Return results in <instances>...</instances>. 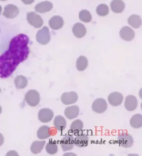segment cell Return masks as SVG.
<instances>
[{
	"label": "cell",
	"instance_id": "cell-1",
	"mask_svg": "<svg viewBox=\"0 0 142 156\" xmlns=\"http://www.w3.org/2000/svg\"><path fill=\"white\" fill-rule=\"evenodd\" d=\"M29 39L26 35L20 34L12 38L9 48L0 55V78H8L17 66L27 59L29 54Z\"/></svg>",
	"mask_w": 142,
	"mask_h": 156
},
{
	"label": "cell",
	"instance_id": "cell-2",
	"mask_svg": "<svg viewBox=\"0 0 142 156\" xmlns=\"http://www.w3.org/2000/svg\"><path fill=\"white\" fill-rule=\"evenodd\" d=\"M51 40V35L49 29L45 26L38 30L36 34V40L40 44L46 45L49 43Z\"/></svg>",
	"mask_w": 142,
	"mask_h": 156
},
{
	"label": "cell",
	"instance_id": "cell-3",
	"mask_svg": "<svg viewBox=\"0 0 142 156\" xmlns=\"http://www.w3.org/2000/svg\"><path fill=\"white\" fill-rule=\"evenodd\" d=\"M26 102L31 107H36L40 101V95L37 91L31 90L28 91L25 95Z\"/></svg>",
	"mask_w": 142,
	"mask_h": 156
},
{
	"label": "cell",
	"instance_id": "cell-4",
	"mask_svg": "<svg viewBox=\"0 0 142 156\" xmlns=\"http://www.w3.org/2000/svg\"><path fill=\"white\" fill-rule=\"evenodd\" d=\"M27 20L30 25L36 28L41 27L43 24V20L42 17L34 12L28 13Z\"/></svg>",
	"mask_w": 142,
	"mask_h": 156
},
{
	"label": "cell",
	"instance_id": "cell-5",
	"mask_svg": "<svg viewBox=\"0 0 142 156\" xmlns=\"http://www.w3.org/2000/svg\"><path fill=\"white\" fill-rule=\"evenodd\" d=\"M118 141L119 146L126 148L131 147L134 144V140L132 135L128 133H123L120 134L118 136Z\"/></svg>",
	"mask_w": 142,
	"mask_h": 156
},
{
	"label": "cell",
	"instance_id": "cell-6",
	"mask_svg": "<svg viewBox=\"0 0 142 156\" xmlns=\"http://www.w3.org/2000/svg\"><path fill=\"white\" fill-rule=\"evenodd\" d=\"M108 104L106 101L102 98H99L94 100L92 104V109L96 113L101 114L106 111Z\"/></svg>",
	"mask_w": 142,
	"mask_h": 156
},
{
	"label": "cell",
	"instance_id": "cell-7",
	"mask_svg": "<svg viewBox=\"0 0 142 156\" xmlns=\"http://www.w3.org/2000/svg\"><path fill=\"white\" fill-rule=\"evenodd\" d=\"M19 8L14 4H8L4 8L3 15L6 18L13 19L19 15Z\"/></svg>",
	"mask_w": 142,
	"mask_h": 156
},
{
	"label": "cell",
	"instance_id": "cell-8",
	"mask_svg": "<svg viewBox=\"0 0 142 156\" xmlns=\"http://www.w3.org/2000/svg\"><path fill=\"white\" fill-rule=\"evenodd\" d=\"M78 96L76 92L71 91L69 92H64L62 94L61 97V101L66 105L74 104L78 100Z\"/></svg>",
	"mask_w": 142,
	"mask_h": 156
},
{
	"label": "cell",
	"instance_id": "cell-9",
	"mask_svg": "<svg viewBox=\"0 0 142 156\" xmlns=\"http://www.w3.org/2000/svg\"><path fill=\"white\" fill-rule=\"evenodd\" d=\"M54 113L53 111L49 108H43L38 112V119L41 122H49L53 119Z\"/></svg>",
	"mask_w": 142,
	"mask_h": 156
},
{
	"label": "cell",
	"instance_id": "cell-10",
	"mask_svg": "<svg viewBox=\"0 0 142 156\" xmlns=\"http://www.w3.org/2000/svg\"><path fill=\"white\" fill-rule=\"evenodd\" d=\"M74 138L72 135L64 136L60 142V145L64 151L72 150L74 146Z\"/></svg>",
	"mask_w": 142,
	"mask_h": 156
},
{
	"label": "cell",
	"instance_id": "cell-11",
	"mask_svg": "<svg viewBox=\"0 0 142 156\" xmlns=\"http://www.w3.org/2000/svg\"><path fill=\"white\" fill-rule=\"evenodd\" d=\"M108 101L111 105L117 107L123 103V97L122 94L118 92H113L110 93L108 96Z\"/></svg>",
	"mask_w": 142,
	"mask_h": 156
},
{
	"label": "cell",
	"instance_id": "cell-12",
	"mask_svg": "<svg viewBox=\"0 0 142 156\" xmlns=\"http://www.w3.org/2000/svg\"><path fill=\"white\" fill-rule=\"evenodd\" d=\"M120 36L123 40L126 41H131L135 36V33L131 28L125 26L121 28L120 33Z\"/></svg>",
	"mask_w": 142,
	"mask_h": 156
},
{
	"label": "cell",
	"instance_id": "cell-13",
	"mask_svg": "<svg viewBox=\"0 0 142 156\" xmlns=\"http://www.w3.org/2000/svg\"><path fill=\"white\" fill-rule=\"evenodd\" d=\"M124 105L128 111L133 112L136 109L138 106L137 100L134 95H128L126 98Z\"/></svg>",
	"mask_w": 142,
	"mask_h": 156
},
{
	"label": "cell",
	"instance_id": "cell-14",
	"mask_svg": "<svg viewBox=\"0 0 142 156\" xmlns=\"http://www.w3.org/2000/svg\"><path fill=\"white\" fill-rule=\"evenodd\" d=\"M64 21L59 16H54L49 20L50 27L54 30H59L64 26Z\"/></svg>",
	"mask_w": 142,
	"mask_h": 156
},
{
	"label": "cell",
	"instance_id": "cell-15",
	"mask_svg": "<svg viewBox=\"0 0 142 156\" xmlns=\"http://www.w3.org/2000/svg\"><path fill=\"white\" fill-rule=\"evenodd\" d=\"M53 8V4L49 1H44L40 2L36 5L35 10L37 12L44 13L49 12Z\"/></svg>",
	"mask_w": 142,
	"mask_h": 156
},
{
	"label": "cell",
	"instance_id": "cell-16",
	"mask_svg": "<svg viewBox=\"0 0 142 156\" xmlns=\"http://www.w3.org/2000/svg\"><path fill=\"white\" fill-rule=\"evenodd\" d=\"M64 115L69 119H73L78 116L79 108L77 105H72L66 108L64 110Z\"/></svg>",
	"mask_w": 142,
	"mask_h": 156
},
{
	"label": "cell",
	"instance_id": "cell-17",
	"mask_svg": "<svg viewBox=\"0 0 142 156\" xmlns=\"http://www.w3.org/2000/svg\"><path fill=\"white\" fill-rule=\"evenodd\" d=\"M72 32L77 38H82L86 33V29L83 24L77 23L73 26Z\"/></svg>",
	"mask_w": 142,
	"mask_h": 156
},
{
	"label": "cell",
	"instance_id": "cell-18",
	"mask_svg": "<svg viewBox=\"0 0 142 156\" xmlns=\"http://www.w3.org/2000/svg\"><path fill=\"white\" fill-rule=\"evenodd\" d=\"M111 9L116 13H121L125 8V4L123 0H113L111 2Z\"/></svg>",
	"mask_w": 142,
	"mask_h": 156
},
{
	"label": "cell",
	"instance_id": "cell-19",
	"mask_svg": "<svg viewBox=\"0 0 142 156\" xmlns=\"http://www.w3.org/2000/svg\"><path fill=\"white\" fill-rule=\"evenodd\" d=\"M89 139L86 134H78L74 139V144L79 147H84L88 145Z\"/></svg>",
	"mask_w": 142,
	"mask_h": 156
},
{
	"label": "cell",
	"instance_id": "cell-20",
	"mask_svg": "<svg viewBox=\"0 0 142 156\" xmlns=\"http://www.w3.org/2000/svg\"><path fill=\"white\" fill-rule=\"evenodd\" d=\"M37 135L39 139L45 140L51 136L50 128L46 125L40 127L37 131Z\"/></svg>",
	"mask_w": 142,
	"mask_h": 156
},
{
	"label": "cell",
	"instance_id": "cell-21",
	"mask_svg": "<svg viewBox=\"0 0 142 156\" xmlns=\"http://www.w3.org/2000/svg\"><path fill=\"white\" fill-rule=\"evenodd\" d=\"M54 125L58 131H64V129H66L67 125L65 118H64L63 116L60 115L56 116L54 120Z\"/></svg>",
	"mask_w": 142,
	"mask_h": 156
},
{
	"label": "cell",
	"instance_id": "cell-22",
	"mask_svg": "<svg viewBox=\"0 0 142 156\" xmlns=\"http://www.w3.org/2000/svg\"><path fill=\"white\" fill-rule=\"evenodd\" d=\"M45 141H35L33 142L30 147V151L34 154H40L44 147Z\"/></svg>",
	"mask_w": 142,
	"mask_h": 156
},
{
	"label": "cell",
	"instance_id": "cell-23",
	"mask_svg": "<svg viewBox=\"0 0 142 156\" xmlns=\"http://www.w3.org/2000/svg\"><path fill=\"white\" fill-rule=\"evenodd\" d=\"M128 23L132 27L138 28L142 25V20L138 15H132L128 19Z\"/></svg>",
	"mask_w": 142,
	"mask_h": 156
},
{
	"label": "cell",
	"instance_id": "cell-24",
	"mask_svg": "<svg viewBox=\"0 0 142 156\" xmlns=\"http://www.w3.org/2000/svg\"><path fill=\"white\" fill-rule=\"evenodd\" d=\"M130 124L134 129H140L142 126V116L140 114H135L130 120Z\"/></svg>",
	"mask_w": 142,
	"mask_h": 156
},
{
	"label": "cell",
	"instance_id": "cell-25",
	"mask_svg": "<svg viewBox=\"0 0 142 156\" xmlns=\"http://www.w3.org/2000/svg\"><path fill=\"white\" fill-rule=\"evenodd\" d=\"M83 126L84 125L83 122L79 119H77L72 122L70 126V129L72 133L74 134H77L81 133L83 130Z\"/></svg>",
	"mask_w": 142,
	"mask_h": 156
},
{
	"label": "cell",
	"instance_id": "cell-26",
	"mask_svg": "<svg viewBox=\"0 0 142 156\" xmlns=\"http://www.w3.org/2000/svg\"><path fill=\"white\" fill-rule=\"evenodd\" d=\"M88 62L86 57L80 56L77 59L76 61L77 69L79 71H83L87 68Z\"/></svg>",
	"mask_w": 142,
	"mask_h": 156
},
{
	"label": "cell",
	"instance_id": "cell-27",
	"mask_svg": "<svg viewBox=\"0 0 142 156\" xmlns=\"http://www.w3.org/2000/svg\"><path fill=\"white\" fill-rule=\"evenodd\" d=\"M15 84L17 89H23L27 85V80L25 76L19 75L15 78Z\"/></svg>",
	"mask_w": 142,
	"mask_h": 156
},
{
	"label": "cell",
	"instance_id": "cell-28",
	"mask_svg": "<svg viewBox=\"0 0 142 156\" xmlns=\"http://www.w3.org/2000/svg\"><path fill=\"white\" fill-rule=\"evenodd\" d=\"M57 144L55 141L50 140L46 146V151L50 154H54L57 152Z\"/></svg>",
	"mask_w": 142,
	"mask_h": 156
},
{
	"label": "cell",
	"instance_id": "cell-29",
	"mask_svg": "<svg viewBox=\"0 0 142 156\" xmlns=\"http://www.w3.org/2000/svg\"><path fill=\"white\" fill-rule=\"evenodd\" d=\"M79 18L81 21L87 23L91 21L92 16L89 11L86 10H83L80 11L79 14Z\"/></svg>",
	"mask_w": 142,
	"mask_h": 156
},
{
	"label": "cell",
	"instance_id": "cell-30",
	"mask_svg": "<svg viewBox=\"0 0 142 156\" xmlns=\"http://www.w3.org/2000/svg\"><path fill=\"white\" fill-rule=\"evenodd\" d=\"M109 12V7L106 4H101L98 5L96 8V13L98 15L101 17L106 16Z\"/></svg>",
	"mask_w": 142,
	"mask_h": 156
},
{
	"label": "cell",
	"instance_id": "cell-31",
	"mask_svg": "<svg viewBox=\"0 0 142 156\" xmlns=\"http://www.w3.org/2000/svg\"><path fill=\"white\" fill-rule=\"evenodd\" d=\"M21 1L23 2L24 4L29 5V4H32L34 2L35 0H21Z\"/></svg>",
	"mask_w": 142,
	"mask_h": 156
},
{
	"label": "cell",
	"instance_id": "cell-32",
	"mask_svg": "<svg viewBox=\"0 0 142 156\" xmlns=\"http://www.w3.org/2000/svg\"><path fill=\"white\" fill-rule=\"evenodd\" d=\"M4 137L1 133H0V147L4 143Z\"/></svg>",
	"mask_w": 142,
	"mask_h": 156
},
{
	"label": "cell",
	"instance_id": "cell-33",
	"mask_svg": "<svg viewBox=\"0 0 142 156\" xmlns=\"http://www.w3.org/2000/svg\"><path fill=\"white\" fill-rule=\"evenodd\" d=\"M7 156H10V155H15V156H18V153L17 152H16L15 151H10V152H9L8 153V154H6Z\"/></svg>",
	"mask_w": 142,
	"mask_h": 156
},
{
	"label": "cell",
	"instance_id": "cell-34",
	"mask_svg": "<svg viewBox=\"0 0 142 156\" xmlns=\"http://www.w3.org/2000/svg\"><path fill=\"white\" fill-rule=\"evenodd\" d=\"M2 6H1V5H0V15H1V13H2Z\"/></svg>",
	"mask_w": 142,
	"mask_h": 156
},
{
	"label": "cell",
	"instance_id": "cell-35",
	"mask_svg": "<svg viewBox=\"0 0 142 156\" xmlns=\"http://www.w3.org/2000/svg\"><path fill=\"white\" fill-rule=\"evenodd\" d=\"M2 112V108H1V106L0 105V114Z\"/></svg>",
	"mask_w": 142,
	"mask_h": 156
},
{
	"label": "cell",
	"instance_id": "cell-36",
	"mask_svg": "<svg viewBox=\"0 0 142 156\" xmlns=\"http://www.w3.org/2000/svg\"><path fill=\"white\" fill-rule=\"evenodd\" d=\"M0 1H6V0H0Z\"/></svg>",
	"mask_w": 142,
	"mask_h": 156
},
{
	"label": "cell",
	"instance_id": "cell-37",
	"mask_svg": "<svg viewBox=\"0 0 142 156\" xmlns=\"http://www.w3.org/2000/svg\"><path fill=\"white\" fill-rule=\"evenodd\" d=\"M1 88H0V93H1Z\"/></svg>",
	"mask_w": 142,
	"mask_h": 156
}]
</instances>
